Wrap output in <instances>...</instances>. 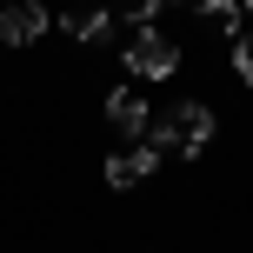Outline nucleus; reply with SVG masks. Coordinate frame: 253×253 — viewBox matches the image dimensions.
Instances as JSON below:
<instances>
[{
  "label": "nucleus",
  "instance_id": "nucleus-1",
  "mask_svg": "<svg viewBox=\"0 0 253 253\" xmlns=\"http://www.w3.org/2000/svg\"><path fill=\"white\" fill-rule=\"evenodd\" d=\"M153 147H173V153L213 147V107H207V100H173V107H167V120L153 126Z\"/></svg>",
  "mask_w": 253,
  "mask_h": 253
},
{
  "label": "nucleus",
  "instance_id": "nucleus-2",
  "mask_svg": "<svg viewBox=\"0 0 253 253\" xmlns=\"http://www.w3.org/2000/svg\"><path fill=\"white\" fill-rule=\"evenodd\" d=\"M126 67H133L140 80H167L180 67V40L173 34H160V27H133V40H126Z\"/></svg>",
  "mask_w": 253,
  "mask_h": 253
},
{
  "label": "nucleus",
  "instance_id": "nucleus-3",
  "mask_svg": "<svg viewBox=\"0 0 253 253\" xmlns=\"http://www.w3.org/2000/svg\"><path fill=\"white\" fill-rule=\"evenodd\" d=\"M47 34V7L40 0H13V7H0V47H27V40Z\"/></svg>",
  "mask_w": 253,
  "mask_h": 253
},
{
  "label": "nucleus",
  "instance_id": "nucleus-4",
  "mask_svg": "<svg viewBox=\"0 0 253 253\" xmlns=\"http://www.w3.org/2000/svg\"><path fill=\"white\" fill-rule=\"evenodd\" d=\"M160 167V147H120V153H107V187H140V180Z\"/></svg>",
  "mask_w": 253,
  "mask_h": 253
},
{
  "label": "nucleus",
  "instance_id": "nucleus-5",
  "mask_svg": "<svg viewBox=\"0 0 253 253\" xmlns=\"http://www.w3.org/2000/svg\"><path fill=\"white\" fill-rule=\"evenodd\" d=\"M107 120H114V133L126 147H140V133H147V100H140L133 87H114L107 93Z\"/></svg>",
  "mask_w": 253,
  "mask_h": 253
},
{
  "label": "nucleus",
  "instance_id": "nucleus-6",
  "mask_svg": "<svg viewBox=\"0 0 253 253\" xmlns=\"http://www.w3.org/2000/svg\"><path fill=\"white\" fill-rule=\"evenodd\" d=\"M114 13H107V7H87V13H67V34H74V40H87V47H100V40H114Z\"/></svg>",
  "mask_w": 253,
  "mask_h": 253
},
{
  "label": "nucleus",
  "instance_id": "nucleus-7",
  "mask_svg": "<svg viewBox=\"0 0 253 253\" xmlns=\"http://www.w3.org/2000/svg\"><path fill=\"white\" fill-rule=\"evenodd\" d=\"M200 20L220 40H240V0H200Z\"/></svg>",
  "mask_w": 253,
  "mask_h": 253
},
{
  "label": "nucleus",
  "instance_id": "nucleus-8",
  "mask_svg": "<svg viewBox=\"0 0 253 253\" xmlns=\"http://www.w3.org/2000/svg\"><path fill=\"white\" fill-rule=\"evenodd\" d=\"M107 13H114V20H133V27H147L153 13H160V0H107Z\"/></svg>",
  "mask_w": 253,
  "mask_h": 253
},
{
  "label": "nucleus",
  "instance_id": "nucleus-9",
  "mask_svg": "<svg viewBox=\"0 0 253 253\" xmlns=\"http://www.w3.org/2000/svg\"><path fill=\"white\" fill-rule=\"evenodd\" d=\"M233 67H240V80L253 87V40H233Z\"/></svg>",
  "mask_w": 253,
  "mask_h": 253
},
{
  "label": "nucleus",
  "instance_id": "nucleus-10",
  "mask_svg": "<svg viewBox=\"0 0 253 253\" xmlns=\"http://www.w3.org/2000/svg\"><path fill=\"white\" fill-rule=\"evenodd\" d=\"M240 13H253V0H240Z\"/></svg>",
  "mask_w": 253,
  "mask_h": 253
},
{
  "label": "nucleus",
  "instance_id": "nucleus-11",
  "mask_svg": "<svg viewBox=\"0 0 253 253\" xmlns=\"http://www.w3.org/2000/svg\"><path fill=\"white\" fill-rule=\"evenodd\" d=\"M180 7H200V0H180Z\"/></svg>",
  "mask_w": 253,
  "mask_h": 253
}]
</instances>
